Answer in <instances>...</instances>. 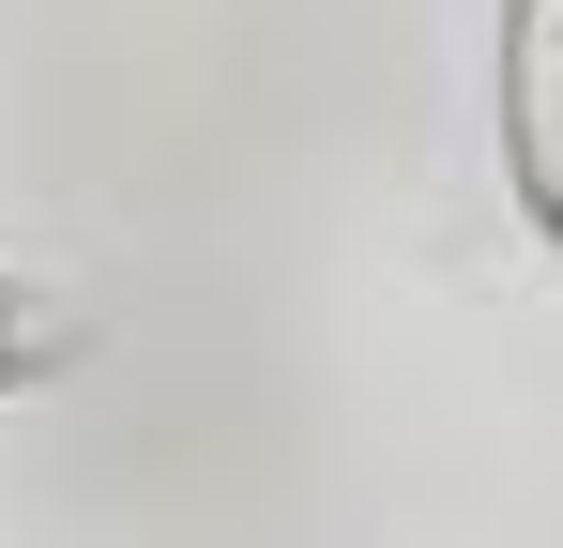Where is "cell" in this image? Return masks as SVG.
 <instances>
[{
  "label": "cell",
  "mask_w": 563,
  "mask_h": 548,
  "mask_svg": "<svg viewBox=\"0 0 563 548\" xmlns=\"http://www.w3.org/2000/svg\"><path fill=\"white\" fill-rule=\"evenodd\" d=\"M487 107H503V183H518V213L563 244V0H503Z\"/></svg>",
  "instance_id": "1"
},
{
  "label": "cell",
  "mask_w": 563,
  "mask_h": 548,
  "mask_svg": "<svg viewBox=\"0 0 563 548\" xmlns=\"http://www.w3.org/2000/svg\"><path fill=\"white\" fill-rule=\"evenodd\" d=\"M62 365H77V305H46V289L0 274V396L15 381H62Z\"/></svg>",
  "instance_id": "2"
}]
</instances>
